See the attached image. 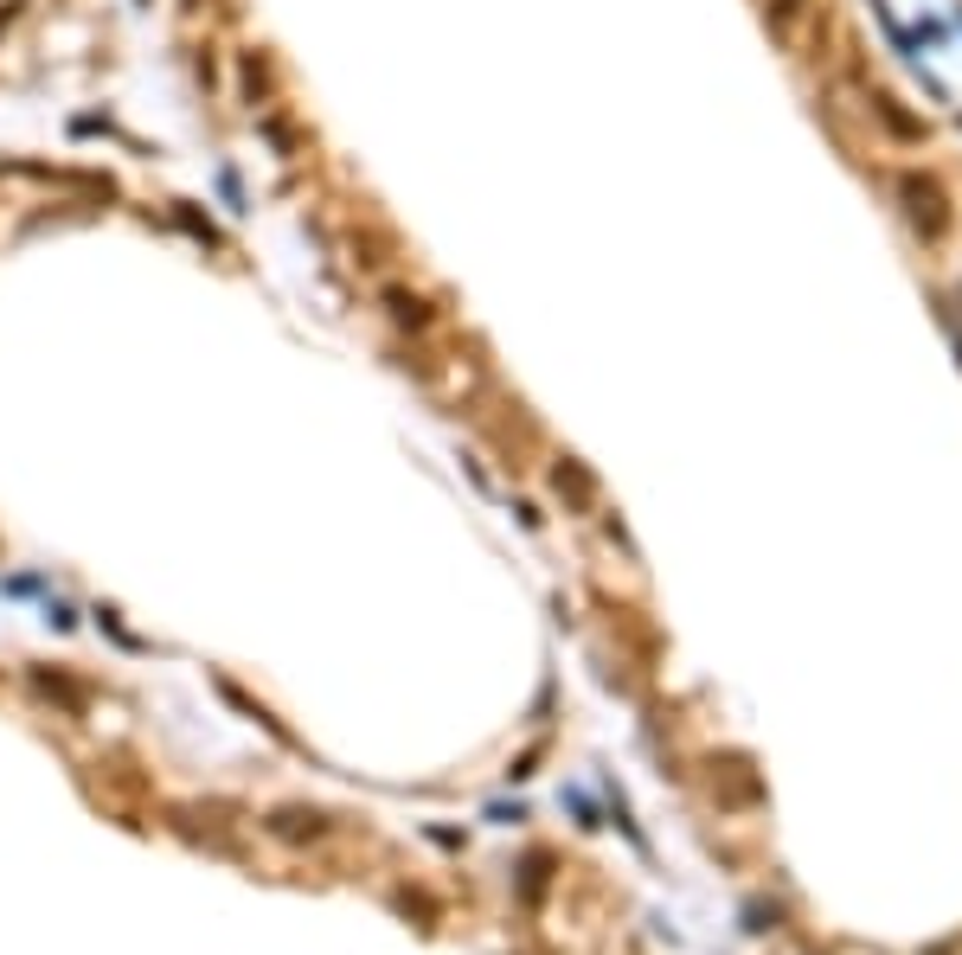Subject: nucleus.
<instances>
[{"label":"nucleus","instance_id":"2","mask_svg":"<svg viewBox=\"0 0 962 955\" xmlns=\"http://www.w3.org/2000/svg\"><path fill=\"white\" fill-rule=\"evenodd\" d=\"M238 77H244V97H251V110H258L263 84H270V77H263V58H258V52H244V58H238Z\"/></svg>","mask_w":962,"mask_h":955},{"label":"nucleus","instance_id":"4","mask_svg":"<svg viewBox=\"0 0 962 955\" xmlns=\"http://www.w3.org/2000/svg\"><path fill=\"white\" fill-rule=\"evenodd\" d=\"M186 7H199V0H186Z\"/></svg>","mask_w":962,"mask_h":955},{"label":"nucleus","instance_id":"3","mask_svg":"<svg viewBox=\"0 0 962 955\" xmlns=\"http://www.w3.org/2000/svg\"><path fill=\"white\" fill-rule=\"evenodd\" d=\"M20 7H26V0H13V7H7V13H0V33H7V26H13V20H20Z\"/></svg>","mask_w":962,"mask_h":955},{"label":"nucleus","instance_id":"1","mask_svg":"<svg viewBox=\"0 0 962 955\" xmlns=\"http://www.w3.org/2000/svg\"><path fill=\"white\" fill-rule=\"evenodd\" d=\"M174 219H181L186 231H193V238H199V244H212V251H219V231H212V219H199V212H193V206H186V199H174Z\"/></svg>","mask_w":962,"mask_h":955}]
</instances>
